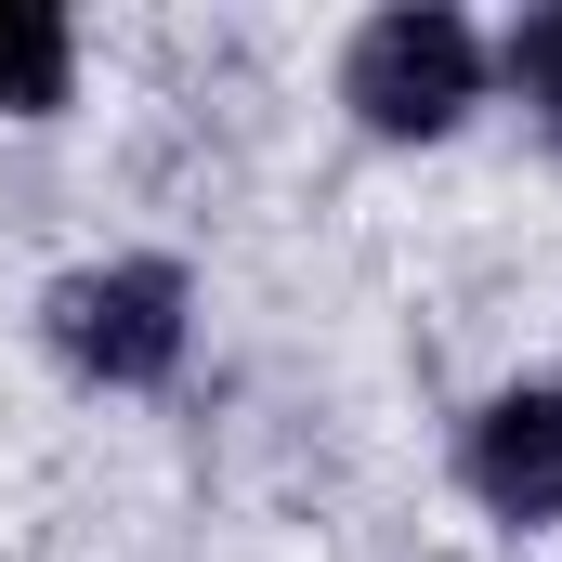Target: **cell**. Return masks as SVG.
Here are the masks:
<instances>
[{
    "label": "cell",
    "mask_w": 562,
    "mask_h": 562,
    "mask_svg": "<svg viewBox=\"0 0 562 562\" xmlns=\"http://www.w3.org/2000/svg\"><path fill=\"white\" fill-rule=\"evenodd\" d=\"M66 26L40 13V0H0V119H40V105H66Z\"/></svg>",
    "instance_id": "cell-4"
},
{
    "label": "cell",
    "mask_w": 562,
    "mask_h": 562,
    "mask_svg": "<svg viewBox=\"0 0 562 562\" xmlns=\"http://www.w3.org/2000/svg\"><path fill=\"white\" fill-rule=\"evenodd\" d=\"M340 92H353V119H367V132L431 144V132H458V105L484 92V40H471L445 0H406V13H380V26L353 40Z\"/></svg>",
    "instance_id": "cell-1"
},
{
    "label": "cell",
    "mask_w": 562,
    "mask_h": 562,
    "mask_svg": "<svg viewBox=\"0 0 562 562\" xmlns=\"http://www.w3.org/2000/svg\"><path fill=\"white\" fill-rule=\"evenodd\" d=\"M53 353L79 380H170L183 353V276L170 262H92L53 288Z\"/></svg>",
    "instance_id": "cell-2"
},
{
    "label": "cell",
    "mask_w": 562,
    "mask_h": 562,
    "mask_svg": "<svg viewBox=\"0 0 562 562\" xmlns=\"http://www.w3.org/2000/svg\"><path fill=\"white\" fill-rule=\"evenodd\" d=\"M471 497L510 510V524H550L562 510V393H497L471 419Z\"/></svg>",
    "instance_id": "cell-3"
},
{
    "label": "cell",
    "mask_w": 562,
    "mask_h": 562,
    "mask_svg": "<svg viewBox=\"0 0 562 562\" xmlns=\"http://www.w3.org/2000/svg\"><path fill=\"white\" fill-rule=\"evenodd\" d=\"M510 79H524V105H537V119H550V144H562V0L510 26Z\"/></svg>",
    "instance_id": "cell-5"
}]
</instances>
